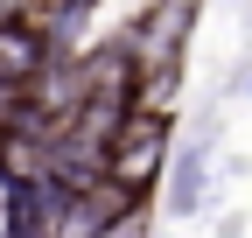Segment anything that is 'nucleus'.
I'll return each mask as SVG.
<instances>
[{
    "mask_svg": "<svg viewBox=\"0 0 252 238\" xmlns=\"http://www.w3.org/2000/svg\"><path fill=\"white\" fill-rule=\"evenodd\" d=\"M161 154H168V119H161V112H126V126H119L112 147H105V182L140 189L147 175L161 168Z\"/></svg>",
    "mask_w": 252,
    "mask_h": 238,
    "instance_id": "f257e3e1",
    "label": "nucleus"
},
{
    "mask_svg": "<svg viewBox=\"0 0 252 238\" xmlns=\"http://www.w3.org/2000/svg\"><path fill=\"white\" fill-rule=\"evenodd\" d=\"M175 168H182V175H175V210H189V203L203 196V154H182Z\"/></svg>",
    "mask_w": 252,
    "mask_h": 238,
    "instance_id": "f03ea898",
    "label": "nucleus"
}]
</instances>
